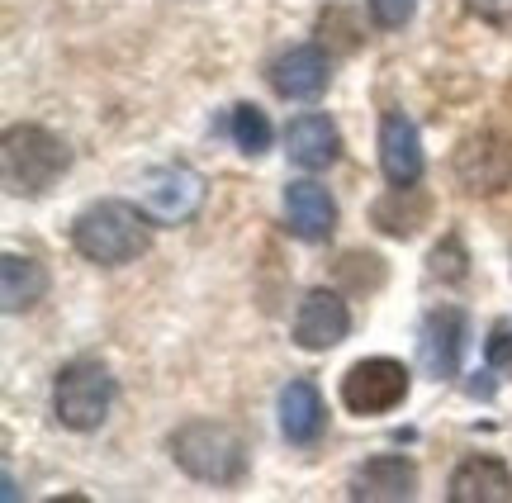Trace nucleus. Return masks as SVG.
I'll return each mask as SVG.
<instances>
[{
    "mask_svg": "<svg viewBox=\"0 0 512 503\" xmlns=\"http://www.w3.org/2000/svg\"><path fill=\"white\" fill-rule=\"evenodd\" d=\"M72 247L95 266H128L152 247V219L128 200H100L76 214Z\"/></svg>",
    "mask_w": 512,
    "mask_h": 503,
    "instance_id": "f257e3e1",
    "label": "nucleus"
},
{
    "mask_svg": "<svg viewBox=\"0 0 512 503\" xmlns=\"http://www.w3.org/2000/svg\"><path fill=\"white\" fill-rule=\"evenodd\" d=\"M72 167V152L67 143L48 133L43 124H15L0 138V176H5V190L10 195H24V200H38L57 186V176Z\"/></svg>",
    "mask_w": 512,
    "mask_h": 503,
    "instance_id": "f03ea898",
    "label": "nucleus"
},
{
    "mask_svg": "<svg viewBox=\"0 0 512 503\" xmlns=\"http://www.w3.org/2000/svg\"><path fill=\"white\" fill-rule=\"evenodd\" d=\"M166 447H171V461L190 480H204V485H238L247 475V442L228 423H214V418L181 423Z\"/></svg>",
    "mask_w": 512,
    "mask_h": 503,
    "instance_id": "7ed1b4c3",
    "label": "nucleus"
},
{
    "mask_svg": "<svg viewBox=\"0 0 512 503\" xmlns=\"http://www.w3.org/2000/svg\"><path fill=\"white\" fill-rule=\"evenodd\" d=\"M114 409V375L100 361H67L53 380V413L62 428L95 432Z\"/></svg>",
    "mask_w": 512,
    "mask_h": 503,
    "instance_id": "20e7f679",
    "label": "nucleus"
},
{
    "mask_svg": "<svg viewBox=\"0 0 512 503\" xmlns=\"http://www.w3.org/2000/svg\"><path fill=\"white\" fill-rule=\"evenodd\" d=\"M133 205L152 219V228H181L204 209V176L185 162H162L143 171Z\"/></svg>",
    "mask_w": 512,
    "mask_h": 503,
    "instance_id": "39448f33",
    "label": "nucleus"
},
{
    "mask_svg": "<svg viewBox=\"0 0 512 503\" xmlns=\"http://www.w3.org/2000/svg\"><path fill=\"white\" fill-rule=\"evenodd\" d=\"M413 390V371L394 361V356H370V361H356L347 375H342V404H347L356 418H380V413L399 409Z\"/></svg>",
    "mask_w": 512,
    "mask_h": 503,
    "instance_id": "423d86ee",
    "label": "nucleus"
},
{
    "mask_svg": "<svg viewBox=\"0 0 512 503\" xmlns=\"http://www.w3.org/2000/svg\"><path fill=\"white\" fill-rule=\"evenodd\" d=\"M456 181L465 195H498L512 186V138L475 133L456 148Z\"/></svg>",
    "mask_w": 512,
    "mask_h": 503,
    "instance_id": "0eeeda50",
    "label": "nucleus"
},
{
    "mask_svg": "<svg viewBox=\"0 0 512 503\" xmlns=\"http://www.w3.org/2000/svg\"><path fill=\"white\" fill-rule=\"evenodd\" d=\"M465 342H470V318H465V309H456V304L432 309V314L422 318V337H418L427 375H432V380H456Z\"/></svg>",
    "mask_w": 512,
    "mask_h": 503,
    "instance_id": "6e6552de",
    "label": "nucleus"
},
{
    "mask_svg": "<svg viewBox=\"0 0 512 503\" xmlns=\"http://www.w3.org/2000/svg\"><path fill=\"white\" fill-rule=\"evenodd\" d=\"M266 81L280 100H318L332 81V62L318 43H299V48H285L266 67Z\"/></svg>",
    "mask_w": 512,
    "mask_h": 503,
    "instance_id": "1a4fd4ad",
    "label": "nucleus"
},
{
    "mask_svg": "<svg viewBox=\"0 0 512 503\" xmlns=\"http://www.w3.org/2000/svg\"><path fill=\"white\" fill-rule=\"evenodd\" d=\"M347 333H351V309L337 290H323V285H318V290H309V295L299 299L294 342H299L304 352H328V347H337Z\"/></svg>",
    "mask_w": 512,
    "mask_h": 503,
    "instance_id": "9d476101",
    "label": "nucleus"
},
{
    "mask_svg": "<svg viewBox=\"0 0 512 503\" xmlns=\"http://www.w3.org/2000/svg\"><path fill=\"white\" fill-rule=\"evenodd\" d=\"M380 171L389 186H418L422 181V138L418 124L403 110H389L380 119Z\"/></svg>",
    "mask_w": 512,
    "mask_h": 503,
    "instance_id": "9b49d317",
    "label": "nucleus"
},
{
    "mask_svg": "<svg viewBox=\"0 0 512 503\" xmlns=\"http://www.w3.org/2000/svg\"><path fill=\"white\" fill-rule=\"evenodd\" d=\"M285 228L304 243H328L337 233V200L318 181H290L285 186Z\"/></svg>",
    "mask_w": 512,
    "mask_h": 503,
    "instance_id": "f8f14e48",
    "label": "nucleus"
},
{
    "mask_svg": "<svg viewBox=\"0 0 512 503\" xmlns=\"http://www.w3.org/2000/svg\"><path fill=\"white\" fill-rule=\"evenodd\" d=\"M347 494L366 503H403L418 494V470L403 456H370L366 466H356Z\"/></svg>",
    "mask_w": 512,
    "mask_h": 503,
    "instance_id": "ddd939ff",
    "label": "nucleus"
},
{
    "mask_svg": "<svg viewBox=\"0 0 512 503\" xmlns=\"http://www.w3.org/2000/svg\"><path fill=\"white\" fill-rule=\"evenodd\" d=\"M285 152H290L294 167L304 171H328L342 157V133L328 114H299L285 129Z\"/></svg>",
    "mask_w": 512,
    "mask_h": 503,
    "instance_id": "4468645a",
    "label": "nucleus"
},
{
    "mask_svg": "<svg viewBox=\"0 0 512 503\" xmlns=\"http://www.w3.org/2000/svg\"><path fill=\"white\" fill-rule=\"evenodd\" d=\"M328 428V409H323V394L313 380H290L285 390H280V432H285V442L294 447H309L318 442Z\"/></svg>",
    "mask_w": 512,
    "mask_h": 503,
    "instance_id": "2eb2a0df",
    "label": "nucleus"
},
{
    "mask_svg": "<svg viewBox=\"0 0 512 503\" xmlns=\"http://www.w3.org/2000/svg\"><path fill=\"white\" fill-rule=\"evenodd\" d=\"M451 503H512V470L498 456H470L460 461L446 489Z\"/></svg>",
    "mask_w": 512,
    "mask_h": 503,
    "instance_id": "dca6fc26",
    "label": "nucleus"
},
{
    "mask_svg": "<svg viewBox=\"0 0 512 503\" xmlns=\"http://www.w3.org/2000/svg\"><path fill=\"white\" fill-rule=\"evenodd\" d=\"M43 295H48V266L38 257L5 252V257H0V299H5V314L34 309Z\"/></svg>",
    "mask_w": 512,
    "mask_h": 503,
    "instance_id": "f3484780",
    "label": "nucleus"
},
{
    "mask_svg": "<svg viewBox=\"0 0 512 503\" xmlns=\"http://www.w3.org/2000/svg\"><path fill=\"white\" fill-rule=\"evenodd\" d=\"M427 214H432V205H427V195H422L418 186H394L384 200H375V209H370L375 228L389 233V238H413V233L427 224Z\"/></svg>",
    "mask_w": 512,
    "mask_h": 503,
    "instance_id": "a211bd4d",
    "label": "nucleus"
},
{
    "mask_svg": "<svg viewBox=\"0 0 512 503\" xmlns=\"http://www.w3.org/2000/svg\"><path fill=\"white\" fill-rule=\"evenodd\" d=\"M233 143H238V152H247V157H261V152L271 148V119L256 110V105H233Z\"/></svg>",
    "mask_w": 512,
    "mask_h": 503,
    "instance_id": "6ab92c4d",
    "label": "nucleus"
},
{
    "mask_svg": "<svg viewBox=\"0 0 512 503\" xmlns=\"http://www.w3.org/2000/svg\"><path fill=\"white\" fill-rule=\"evenodd\" d=\"M437 280H465L470 276V257H465V243L460 233H446L437 247H432V266H427Z\"/></svg>",
    "mask_w": 512,
    "mask_h": 503,
    "instance_id": "aec40b11",
    "label": "nucleus"
},
{
    "mask_svg": "<svg viewBox=\"0 0 512 503\" xmlns=\"http://www.w3.org/2000/svg\"><path fill=\"white\" fill-rule=\"evenodd\" d=\"M413 10H418V0H370V19L380 29H403L413 19Z\"/></svg>",
    "mask_w": 512,
    "mask_h": 503,
    "instance_id": "412c9836",
    "label": "nucleus"
},
{
    "mask_svg": "<svg viewBox=\"0 0 512 503\" xmlns=\"http://www.w3.org/2000/svg\"><path fill=\"white\" fill-rule=\"evenodd\" d=\"M484 356H489L494 371H512V323H494V328H489Z\"/></svg>",
    "mask_w": 512,
    "mask_h": 503,
    "instance_id": "4be33fe9",
    "label": "nucleus"
},
{
    "mask_svg": "<svg viewBox=\"0 0 512 503\" xmlns=\"http://www.w3.org/2000/svg\"><path fill=\"white\" fill-rule=\"evenodd\" d=\"M470 10L494 29H512V0H470Z\"/></svg>",
    "mask_w": 512,
    "mask_h": 503,
    "instance_id": "5701e85b",
    "label": "nucleus"
}]
</instances>
